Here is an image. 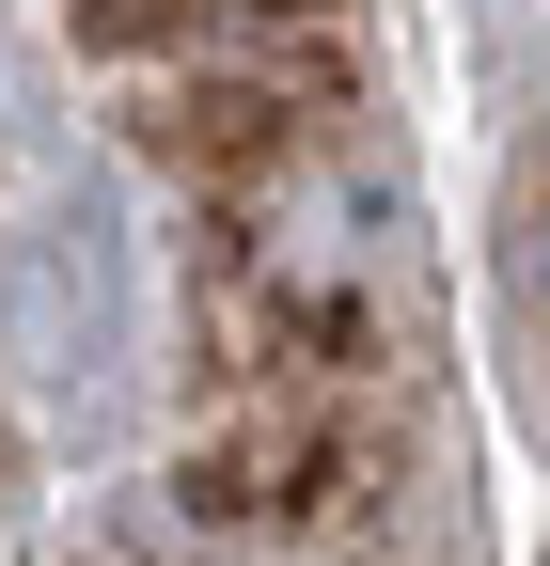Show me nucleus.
<instances>
[{
    "label": "nucleus",
    "mask_w": 550,
    "mask_h": 566,
    "mask_svg": "<svg viewBox=\"0 0 550 566\" xmlns=\"http://www.w3.org/2000/svg\"><path fill=\"white\" fill-rule=\"evenodd\" d=\"M519 300H535V331H550V205H519Z\"/></svg>",
    "instance_id": "obj_2"
},
{
    "label": "nucleus",
    "mask_w": 550,
    "mask_h": 566,
    "mask_svg": "<svg viewBox=\"0 0 550 566\" xmlns=\"http://www.w3.org/2000/svg\"><path fill=\"white\" fill-rule=\"evenodd\" d=\"M0 315H17V363H32V394H47L63 424L110 409V363H126V268H110L95 221H47V237L17 252V283H0Z\"/></svg>",
    "instance_id": "obj_1"
}]
</instances>
